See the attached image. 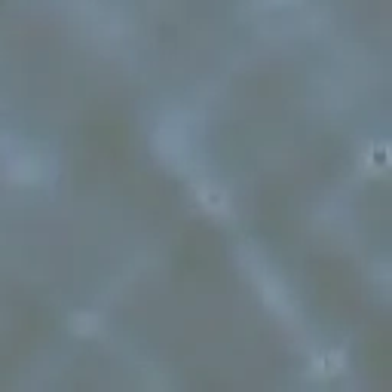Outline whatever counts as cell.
I'll return each mask as SVG.
<instances>
[{
    "label": "cell",
    "instance_id": "1",
    "mask_svg": "<svg viewBox=\"0 0 392 392\" xmlns=\"http://www.w3.org/2000/svg\"><path fill=\"white\" fill-rule=\"evenodd\" d=\"M187 129H181L178 123H163V126L157 129V148L160 153L166 157L169 163H181V160H187Z\"/></svg>",
    "mask_w": 392,
    "mask_h": 392
},
{
    "label": "cell",
    "instance_id": "2",
    "mask_svg": "<svg viewBox=\"0 0 392 392\" xmlns=\"http://www.w3.org/2000/svg\"><path fill=\"white\" fill-rule=\"evenodd\" d=\"M71 328H74V334H80V337H92L101 331V319L92 313H77V316H71Z\"/></svg>",
    "mask_w": 392,
    "mask_h": 392
},
{
    "label": "cell",
    "instance_id": "3",
    "mask_svg": "<svg viewBox=\"0 0 392 392\" xmlns=\"http://www.w3.org/2000/svg\"><path fill=\"white\" fill-rule=\"evenodd\" d=\"M200 202L209 205L212 212H221L224 209V190L215 187V184H200Z\"/></svg>",
    "mask_w": 392,
    "mask_h": 392
},
{
    "label": "cell",
    "instance_id": "4",
    "mask_svg": "<svg viewBox=\"0 0 392 392\" xmlns=\"http://www.w3.org/2000/svg\"><path fill=\"white\" fill-rule=\"evenodd\" d=\"M9 178L13 181H34L37 172H34V166H31V160L19 157L16 163H9Z\"/></svg>",
    "mask_w": 392,
    "mask_h": 392
},
{
    "label": "cell",
    "instance_id": "5",
    "mask_svg": "<svg viewBox=\"0 0 392 392\" xmlns=\"http://www.w3.org/2000/svg\"><path fill=\"white\" fill-rule=\"evenodd\" d=\"M264 4H270V6H282V4H294V0H264Z\"/></svg>",
    "mask_w": 392,
    "mask_h": 392
}]
</instances>
